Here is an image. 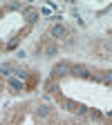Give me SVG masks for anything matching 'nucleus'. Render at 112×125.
<instances>
[{"label": "nucleus", "instance_id": "obj_6", "mask_svg": "<svg viewBox=\"0 0 112 125\" xmlns=\"http://www.w3.org/2000/svg\"><path fill=\"white\" fill-rule=\"evenodd\" d=\"M9 85H11L13 89H25V83H23V81H18V78H11Z\"/></svg>", "mask_w": 112, "mask_h": 125}, {"label": "nucleus", "instance_id": "obj_2", "mask_svg": "<svg viewBox=\"0 0 112 125\" xmlns=\"http://www.w3.org/2000/svg\"><path fill=\"white\" fill-rule=\"evenodd\" d=\"M70 72H72L74 76H81V78H92V72H90L85 65H72Z\"/></svg>", "mask_w": 112, "mask_h": 125}, {"label": "nucleus", "instance_id": "obj_4", "mask_svg": "<svg viewBox=\"0 0 112 125\" xmlns=\"http://www.w3.org/2000/svg\"><path fill=\"white\" fill-rule=\"evenodd\" d=\"M43 52H45V56H56V54H58V47H56L54 42H50V45H45Z\"/></svg>", "mask_w": 112, "mask_h": 125}, {"label": "nucleus", "instance_id": "obj_13", "mask_svg": "<svg viewBox=\"0 0 112 125\" xmlns=\"http://www.w3.org/2000/svg\"><path fill=\"white\" fill-rule=\"evenodd\" d=\"M16 74L20 76V81H25V78H27V72H25V69H16Z\"/></svg>", "mask_w": 112, "mask_h": 125}, {"label": "nucleus", "instance_id": "obj_10", "mask_svg": "<svg viewBox=\"0 0 112 125\" xmlns=\"http://www.w3.org/2000/svg\"><path fill=\"white\" fill-rule=\"evenodd\" d=\"M65 107L70 109V112H76V109H78V103H74V101H65Z\"/></svg>", "mask_w": 112, "mask_h": 125}, {"label": "nucleus", "instance_id": "obj_14", "mask_svg": "<svg viewBox=\"0 0 112 125\" xmlns=\"http://www.w3.org/2000/svg\"><path fill=\"white\" fill-rule=\"evenodd\" d=\"M0 125H5V123H0Z\"/></svg>", "mask_w": 112, "mask_h": 125}, {"label": "nucleus", "instance_id": "obj_5", "mask_svg": "<svg viewBox=\"0 0 112 125\" xmlns=\"http://www.w3.org/2000/svg\"><path fill=\"white\" fill-rule=\"evenodd\" d=\"M50 112H52V107H50V105H40V107L36 109V116H38V118H43V116H47Z\"/></svg>", "mask_w": 112, "mask_h": 125}, {"label": "nucleus", "instance_id": "obj_9", "mask_svg": "<svg viewBox=\"0 0 112 125\" xmlns=\"http://www.w3.org/2000/svg\"><path fill=\"white\" fill-rule=\"evenodd\" d=\"M101 83H108V85H112V72H105V74L101 76Z\"/></svg>", "mask_w": 112, "mask_h": 125}, {"label": "nucleus", "instance_id": "obj_3", "mask_svg": "<svg viewBox=\"0 0 112 125\" xmlns=\"http://www.w3.org/2000/svg\"><path fill=\"white\" fill-rule=\"evenodd\" d=\"M50 34H52L54 38H63V36H67V29H65V27H63V25H54V27H52V31H50Z\"/></svg>", "mask_w": 112, "mask_h": 125}, {"label": "nucleus", "instance_id": "obj_12", "mask_svg": "<svg viewBox=\"0 0 112 125\" xmlns=\"http://www.w3.org/2000/svg\"><path fill=\"white\" fill-rule=\"evenodd\" d=\"M76 114H78V116H83V114H87V107H85V105H78V109H76Z\"/></svg>", "mask_w": 112, "mask_h": 125}, {"label": "nucleus", "instance_id": "obj_8", "mask_svg": "<svg viewBox=\"0 0 112 125\" xmlns=\"http://www.w3.org/2000/svg\"><path fill=\"white\" fill-rule=\"evenodd\" d=\"M0 72H2L5 76H9L11 74V65H9V62H2V65H0Z\"/></svg>", "mask_w": 112, "mask_h": 125}, {"label": "nucleus", "instance_id": "obj_1", "mask_svg": "<svg viewBox=\"0 0 112 125\" xmlns=\"http://www.w3.org/2000/svg\"><path fill=\"white\" fill-rule=\"evenodd\" d=\"M70 67H72L70 62H65V60H63V62H58V65L52 69V76H54V78H61V76H65V74H70Z\"/></svg>", "mask_w": 112, "mask_h": 125}, {"label": "nucleus", "instance_id": "obj_11", "mask_svg": "<svg viewBox=\"0 0 112 125\" xmlns=\"http://www.w3.org/2000/svg\"><path fill=\"white\" fill-rule=\"evenodd\" d=\"M7 9H11V11H18V9H25V7H23L20 2H11V5H9Z\"/></svg>", "mask_w": 112, "mask_h": 125}, {"label": "nucleus", "instance_id": "obj_7", "mask_svg": "<svg viewBox=\"0 0 112 125\" xmlns=\"http://www.w3.org/2000/svg\"><path fill=\"white\" fill-rule=\"evenodd\" d=\"M25 16H27V22H29V25H31V22H36V20H38V13H36V11H27Z\"/></svg>", "mask_w": 112, "mask_h": 125}]
</instances>
